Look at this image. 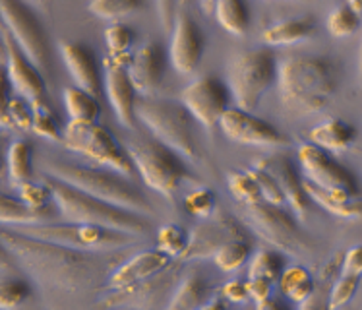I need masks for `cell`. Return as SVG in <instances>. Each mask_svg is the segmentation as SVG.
Instances as JSON below:
<instances>
[{
	"label": "cell",
	"mask_w": 362,
	"mask_h": 310,
	"mask_svg": "<svg viewBox=\"0 0 362 310\" xmlns=\"http://www.w3.org/2000/svg\"><path fill=\"white\" fill-rule=\"evenodd\" d=\"M258 167H262L264 171H267L272 177L275 178V183L279 185L281 193L285 194L287 198V204L293 207V212L296 215L304 217L306 212H308V194L304 190L303 183L298 180V175L295 173V167L288 157L285 155H269V157H264L256 163Z\"/></svg>",
	"instance_id": "cell-21"
},
{
	"label": "cell",
	"mask_w": 362,
	"mask_h": 310,
	"mask_svg": "<svg viewBox=\"0 0 362 310\" xmlns=\"http://www.w3.org/2000/svg\"><path fill=\"white\" fill-rule=\"evenodd\" d=\"M25 4H31V6L39 8V10H43V12H49L51 10V2L52 0H23Z\"/></svg>",
	"instance_id": "cell-52"
},
{
	"label": "cell",
	"mask_w": 362,
	"mask_h": 310,
	"mask_svg": "<svg viewBox=\"0 0 362 310\" xmlns=\"http://www.w3.org/2000/svg\"><path fill=\"white\" fill-rule=\"evenodd\" d=\"M229 88L235 101L244 111L256 109L259 99L274 86L277 78V60L272 49H254L240 52L230 60Z\"/></svg>",
	"instance_id": "cell-9"
},
{
	"label": "cell",
	"mask_w": 362,
	"mask_h": 310,
	"mask_svg": "<svg viewBox=\"0 0 362 310\" xmlns=\"http://www.w3.org/2000/svg\"><path fill=\"white\" fill-rule=\"evenodd\" d=\"M356 140L355 126L341 118H325L310 130V142L327 151H345Z\"/></svg>",
	"instance_id": "cell-26"
},
{
	"label": "cell",
	"mask_w": 362,
	"mask_h": 310,
	"mask_svg": "<svg viewBox=\"0 0 362 310\" xmlns=\"http://www.w3.org/2000/svg\"><path fill=\"white\" fill-rule=\"evenodd\" d=\"M31 105V113H33V132L45 138L49 142H62V130L54 113H52L51 105L47 103L45 99L33 101Z\"/></svg>",
	"instance_id": "cell-33"
},
{
	"label": "cell",
	"mask_w": 362,
	"mask_h": 310,
	"mask_svg": "<svg viewBox=\"0 0 362 310\" xmlns=\"http://www.w3.org/2000/svg\"><path fill=\"white\" fill-rule=\"evenodd\" d=\"M215 2H217V0H198V4H200V8L204 10V14H207V16L214 14Z\"/></svg>",
	"instance_id": "cell-53"
},
{
	"label": "cell",
	"mask_w": 362,
	"mask_h": 310,
	"mask_svg": "<svg viewBox=\"0 0 362 310\" xmlns=\"http://www.w3.org/2000/svg\"><path fill=\"white\" fill-rule=\"evenodd\" d=\"M298 163L303 167L304 178L314 185L337 190V193L358 194V183L339 161H335L327 149L316 144H300L298 146Z\"/></svg>",
	"instance_id": "cell-12"
},
{
	"label": "cell",
	"mask_w": 362,
	"mask_h": 310,
	"mask_svg": "<svg viewBox=\"0 0 362 310\" xmlns=\"http://www.w3.org/2000/svg\"><path fill=\"white\" fill-rule=\"evenodd\" d=\"M0 222L4 225H41V223H49V212L47 209H35V207L28 206L25 202H18V200L10 198V196H2L0 200Z\"/></svg>",
	"instance_id": "cell-27"
},
{
	"label": "cell",
	"mask_w": 362,
	"mask_h": 310,
	"mask_svg": "<svg viewBox=\"0 0 362 310\" xmlns=\"http://www.w3.org/2000/svg\"><path fill=\"white\" fill-rule=\"evenodd\" d=\"M227 303H229V301H227L221 293V299H211V301H207V303L202 304V309H225Z\"/></svg>",
	"instance_id": "cell-51"
},
{
	"label": "cell",
	"mask_w": 362,
	"mask_h": 310,
	"mask_svg": "<svg viewBox=\"0 0 362 310\" xmlns=\"http://www.w3.org/2000/svg\"><path fill=\"white\" fill-rule=\"evenodd\" d=\"M214 16L223 30L229 31L230 35H244L250 23V14L244 0H217L215 2Z\"/></svg>",
	"instance_id": "cell-29"
},
{
	"label": "cell",
	"mask_w": 362,
	"mask_h": 310,
	"mask_svg": "<svg viewBox=\"0 0 362 310\" xmlns=\"http://www.w3.org/2000/svg\"><path fill=\"white\" fill-rule=\"evenodd\" d=\"M227 185H229V190L233 193V196L243 204H258V202H262L259 186L250 171L230 173L227 177Z\"/></svg>",
	"instance_id": "cell-39"
},
{
	"label": "cell",
	"mask_w": 362,
	"mask_h": 310,
	"mask_svg": "<svg viewBox=\"0 0 362 310\" xmlns=\"http://www.w3.org/2000/svg\"><path fill=\"white\" fill-rule=\"evenodd\" d=\"M243 215L252 229L277 248L287 252H300L304 248V241L295 219L283 209V206H274L267 202L246 204Z\"/></svg>",
	"instance_id": "cell-11"
},
{
	"label": "cell",
	"mask_w": 362,
	"mask_h": 310,
	"mask_svg": "<svg viewBox=\"0 0 362 310\" xmlns=\"http://www.w3.org/2000/svg\"><path fill=\"white\" fill-rule=\"evenodd\" d=\"M47 177L62 180L93 198L103 200L107 204L122 207L134 214H153V207L144 198V194L136 190L130 183H126L124 175L117 171L88 169L72 163H51L47 165Z\"/></svg>",
	"instance_id": "cell-4"
},
{
	"label": "cell",
	"mask_w": 362,
	"mask_h": 310,
	"mask_svg": "<svg viewBox=\"0 0 362 310\" xmlns=\"http://www.w3.org/2000/svg\"><path fill=\"white\" fill-rule=\"evenodd\" d=\"M204 54V38L188 12H178L173 22L170 62L180 74H192Z\"/></svg>",
	"instance_id": "cell-18"
},
{
	"label": "cell",
	"mask_w": 362,
	"mask_h": 310,
	"mask_svg": "<svg viewBox=\"0 0 362 310\" xmlns=\"http://www.w3.org/2000/svg\"><path fill=\"white\" fill-rule=\"evenodd\" d=\"M159 20L165 30H170V18H173V0H156Z\"/></svg>",
	"instance_id": "cell-50"
},
{
	"label": "cell",
	"mask_w": 362,
	"mask_h": 310,
	"mask_svg": "<svg viewBox=\"0 0 362 310\" xmlns=\"http://www.w3.org/2000/svg\"><path fill=\"white\" fill-rule=\"evenodd\" d=\"M8 173L14 185L31 180L33 175V149L28 142L18 140L10 144L8 149Z\"/></svg>",
	"instance_id": "cell-32"
},
{
	"label": "cell",
	"mask_w": 362,
	"mask_h": 310,
	"mask_svg": "<svg viewBox=\"0 0 362 310\" xmlns=\"http://www.w3.org/2000/svg\"><path fill=\"white\" fill-rule=\"evenodd\" d=\"M0 12H2V22L16 43L20 45L28 59L35 67L45 72L47 60H49V49H47V38H45L43 28L33 16L28 4L23 0H0Z\"/></svg>",
	"instance_id": "cell-10"
},
{
	"label": "cell",
	"mask_w": 362,
	"mask_h": 310,
	"mask_svg": "<svg viewBox=\"0 0 362 310\" xmlns=\"http://www.w3.org/2000/svg\"><path fill=\"white\" fill-rule=\"evenodd\" d=\"M279 287H281L283 295H287L291 301H295L298 304L308 301L316 291L310 272L303 266L283 268L281 277H279Z\"/></svg>",
	"instance_id": "cell-28"
},
{
	"label": "cell",
	"mask_w": 362,
	"mask_h": 310,
	"mask_svg": "<svg viewBox=\"0 0 362 310\" xmlns=\"http://www.w3.org/2000/svg\"><path fill=\"white\" fill-rule=\"evenodd\" d=\"M358 285H361V275L341 272L335 277V283H333L332 291H329V303H327V306L329 309L345 306L355 297V293L358 291Z\"/></svg>",
	"instance_id": "cell-43"
},
{
	"label": "cell",
	"mask_w": 362,
	"mask_h": 310,
	"mask_svg": "<svg viewBox=\"0 0 362 310\" xmlns=\"http://www.w3.org/2000/svg\"><path fill=\"white\" fill-rule=\"evenodd\" d=\"M250 173L256 178V183L259 186V194H262V202H267V204H274V206H285L287 204V198L285 194L281 193L279 185L275 183V178L264 171L258 165H254L250 169Z\"/></svg>",
	"instance_id": "cell-45"
},
{
	"label": "cell",
	"mask_w": 362,
	"mask_h": 310,
	"mask_svg": "<svg viewBox=\"0 0 362 310\" xmlns=\"http://www.w3.org/2000/svg\"><path fill=\"white\" fill-rule=\"evenodd\" d=\"M105 43H107V49H109V57H115V59H132L134 33L124 23H111L105 30Z\"/></svg>",
	"instance_id": "cell-36"
},
{
	"label": "cell",
	"mask_w": 362,
	"mask_h": 310,
	"mask_svg": "<svg viewBox=\"0 0 362 310\" xmlns=\"http://www.w3.org/2000/svg\"><path fill=\"white\" fill-rule=\"evenodd\" d=\"M258 304V309H277V306H279V304L275 303L274 301V297H267V299H264V301H259V303H256Z\"/></svg>",
	"instance_id": "cell-54"
},
{
	"label": "cell",
	"mask_w": 362,
	"mask_h": 310,
	"mask_svg": "<svg viewBox=\"0 0 362 310\" xmlns=\"http://www.w3.org/2000/svg\"><path fill=\"white\" fill-rule=\"evenodd\" d=\"M136 117L148 126L156 140L175 149L180 157L192 161L198 159V146L192 134L194 117L185 105L167 99L141 97L136 101Z\"/></svg>",
	"instance_id": "cell-5"
},
{
	"label": "cell",
	"mask_w": 362,
	"mask_h": 310,
	"mask_svg": "<svg viewBox=\"0 0 362 310\" xmlns=\"http://www.w3.org/2000/svg\"><path fill=\"white\" fill-rule=\"evenodd\" d=\"M64 105H66L70 120L97 122V118L101 115V105L97 101V96L78 88V86L64 89Z\"/></svg>",
	"instance_id": "cell-30"
},
{
	"label": "cell",
	"mask_w": 362,
	"mask_h": 310,
	"mask_svg": "<svg viewBox=\"0 0 362 310\" xmlns=\"http://www.w3.org/2000/svg\"><path fill=\"white\" fill-rule=\"evenodd\" d=\"M126 151L140 173L141 180L151 190L165 198L175 196L180 183L186 178L185 163L180 161L175 149L159 140H136L126 146Z\"/></svg>",
	"instance_id": "cell-8"
},
{
	"label": "cell",
	"mask_w": 362,
	"mask_h": 310,
	"mask_svg": "<svg viewBox=\"0 0 362 310\" xmlns=\"http://www.w3.org/2000/svg\"><path fill=\"white\" fill-rule=\"evenodd\" d=\"M279 93L283 103L303 113H318L337 89L332 60L322 57H295L279 68Z\"/></svg>",
	"instance_id": "cell-2"
},
{
	"label": "cell",
	"mask_w": 362,
	"mask_h": 310,
	"mask_svg": "<svg viewBox=\"0 0 362 310\" xmlns=\"http://www.w3.org/2000/svg\"><path fill=\"white\" fill-rule=\"evenodd\" d=\"M316 22L310 16L303 18H291L269 25L262 31V41L269 47H283V45H295L306 41L316 35Z\"/></svg>",
	"instance_id": "cell-25"
},
{
	"label": "cell",
	"mask_w": 362,
	"mask_h": 310,
	"mask_svg": "<svg viewBox=\"0 0 362 310\" xmlns=\"http://www.w3.org/2000/svg\"><path fill=\"white\" fill-rule=\"evenodd\" d=\"M185 206L188 214L198 217V219H207L215 214V194L209 188H196L192 193L186 194Z\"/></svg>",
	"instance_id": "cell-44"
},
{
	"label": "cell",
	"mask_w": 362,
	"mask_h": 310,
	"mask_svg": "<svg viewBox=\"0 0 362 310\" xmlns=\"http://www.w3.org/2000/svg\"><path fill=\"white\" fill-rule=\"evenodd\" d=\"M283 260L277 252L262 251L258 252L248 268V280H267L275 283L281 277Z\"/></svg>",
	"instance_id": "cell-37"
},
{
	"label": "cell",
	"mask_w": 362,
	"mask_h": 310,
	"mask_svg": "<svg viewBox=\"0 0 362 310\" xmlns=\"http://www.w3.org/2000/svg\"><path fill=\"white\" fill-rule=\"evenodd\" d=\"M170 260L173 258L159 248L140 252V254H136L112 270L111 275H109V285H111V289H122L151 280V277L165 272L167 268H170Z\"/></svg>",
	"instance_id": "cell-19"
},
{
	"label": "cell",
	"mask_w": 362,
	"mask_h": 310,
	"mask_svg": "<svg viewBox=\"0 0 362 310\" xmlns=\"http://www.w3.org/2000/svg\"><path fill=\"white\" fill-rule=\"evenodd\" d=\"M188 235L178 225H163L157 231V248L170 258H180L186 251Z\"/></svg>",
	"instance_id": "cell-41"
},
{
	"label": "cell",
	"mask_w": 362,
	"mask_h": 310,
	"mask_svg": "<svg viewBox=\"0 0 362 310\" xmlns=\"http://www.w3.org/2000/svg\"><path fill=\"white\" fill-rule=\"evenodd\" d=\"M173 280H175V272H170V268H167L165 272L148 281H141L130 287L112 289L111 295L105 297L101 304L105 306H130V304L132 306H151L157 303V299L167 295Z\"/></svg>",
	"instance_id": "cell-23"
},
{
	"label": "cell",
	"mask_w": 362,
	"mask_h": 310,
	"mask_svg": "<svg viewBox=\"0 0 362 310\" xmlns=\"http://www.w3.org/2000/svg\"><path fill=\"white\" fill-rule=\"evenodd\" d=\"M341 272L362 275V244L353 246V248L343 256V270H341Z\"/></svg>",
	"instance_id": "cell-48"
},
{
	"label": "cell",
	"mask_w": 362,
	"mask_h": 310,
	"mask_svg": "<svg viewBox=\"0 0 362 310\" xmlns=\"http://www.w3.org/2000/svg\"><path fill=\"white\" fill-rule=\"evenodd\" d=\"M2 246L41 285L64 293L89 291L97 287L103 275H109L107 264H111V258L101 256V252L78 251L14 229L2 231Z\"/></svg>",
	"instance_id": "cell-1"
},
{
	"label": "cell",
	"mask_w": 362,
	"mask_h": 310,
	"mask_svg": "<svg viewBox=\"0 0 362 310\" xmlns=\"http://www.w3.org/2000/svg\"><path fill=\"white\" fill-rule=\"evenodd\" d=\"M18 186V193H20V200L25 202L28 206L35 207V209H47V204L52 200L51 186L47 185H35L31 180L20 183Z\"/></svg>",
	"instance_id": "cell-46"
},
{
	"label": "cell",
	"mask_w": 362,
	"mask_h": 310,
	"mask_svg": "<svg viewBox=\"0 0 362 310\" xmlns=\"http://www.w3.org/2000/svg\"><path fill=\"white\" fill-rule=\"evenodd\" d=\"M219 128L229 140L244 144V146H262V148L288 146V140L277 128L240 107L227 109L223 113Z\"/></svg>",
	"instance_id": "cell-14"
},
{
	"label": "cell",
	"mask_w": 362,
	"mask_h": 310,
	"mask_svg": "<svg viewBox=\"0 0 362 310\" xmlns=\"http://www.w3.org/2000/svg\"><path fill=\"white\" fill-rule=\"evenodd\" d=\"M204 297H206V285H204V281H202L200 275L190 273L178 285L175 295H173V299H170L167 306L170 310L200 309L202 304H204Z\"/></svg>",
	"instance_id": "cell-31"
},
{
	"label": "cell",
	"mask_w": 362,
	"mask_h": 310,
	"mask_svg": "<svg viewBox=\"0 0 362 310\" xmlns=\"http://www.w3.org/2000/svg\"><path fill=\"white\" fill-rule=\"evenodd\" d=\"M62 144L64 148L88 157L97 165H101L105 169L117 171L126 178L134 177L132 159L126 149L119 146V142L115 140L105 126L97 122H80V120H70L62 132Z\"/></svg>",
	"instance_id": "cell-7"
},
{
	"label": "cell",
	"mask_w": 362,
	"mask_h": 310,
	"mask_svg": "<svg viewBox=\"0 0 362 310\" xmlns=\"http://www.w3.org/2000/svg\"><path fill=\"white\" fill-rule=\"evenodd\" d=\"M128 62L130 59H115L109 57L103 60V89L107 99L111 103L112 111L119 118V122L126 128L136 126V88L128 76Z\"/></svg>",
	"instance_id": "cell-15"
},
{
	"label": "cell",
	"mask_w": 362,
	"mask_h": 310,
	"mask_svg": "<svg viewBox=\"0 0 362 310\" xmlns=\"http://www.w3.org/2000/svg\"><path fill=\"white\" fill-rule=\"evenodd\" d=\"M347 4L355 10L356 14L362 16V0H347Z\"/></svg>",
	"instance_id": "cell-55"
},
{
	"label": "cell",
	"mask_w": 362,
	"mask_h": 310,
	"mask_svg": "<svg viewBox=\"0 0 362 310\" xmlns=\"http://www.w3.org/2000/svg\"><path fill=\"white\" fill-rule=\"evenodd\" d=\"M235 239H244V233L238 229L237 223L230 222L225 215H211L207 219H202L200 225L194 227L180 260L186 262V260L209 258L223 244L230 243Z\"/></svg>",
	"instance_id": "cell-17"
},
{
	"label": "cell",
	"mask_w": 362,
	"mask_h": 310,
	"mask_svg": "<svg viewBox=\"0 0 362 310\" xmlns=\"http://www.w3.org/2000/svg\"><path fill=\"white\" fill-rule=\"evenodd\" d=\"M128 76L132 80L134 88L141 96H149L159 88L165 72V57L159 43L148 41L132 52V59L128 62Z\"/></svg>",
	"instance_id": "cell-20"
},
{
	"label": "cell",
	"mask_w": 362,
	"mask_h": 310,
	"mask_svg": "<svg viewBox=\"0 0 362 310\" xmlns=\"http://www.w3.org/2000/svg\"><path fill=\"white\" fill-rule=\"evenodd\" d=\"M59 47L76 86L97 96L103 88V76L97 67L95 54L89 51L86 45L72 43V41H62Z\"/></svg>",
	"instance_id": "cell-22"
},
{
	"label": "cell",
	"mask_w": 362,
	"mask_h": 310,
	"mask_svg": "<svg viewBox=\"0 0 362 310\" xmlns=\"http://www.w3.org/2000/svg\"><path fill=\"white\" fill-rule=\"evenodd\" d=\"M2 41H4V54H6V78L12 84V89L22 93L30 103L45 99L47 88L41 70H39L28 54L16 43L12 33L4 28L2 30Z\"/></svg>",
	"instance_id": "cell-16"
},
{
	"label": "cell",
	"mask_w": 362,
	"mask_h": 310,
	"mask_svg": "<svg viewBox=\"0 0 362 310\" xmlns=\"http://www.w3.org/2000/svg\"><path fill=\"white\" fill-rule=\"evenodd\" d=\"M2 126L16 130H31L33 128V113L31 105L23 103L18 97H10L2 103Z\"/></svg>",
	"instance_id": "cell-40"
},
{
	"label": "cell",
	"mask_w": 362,
	"mask_h": 310,
	"mask_svg": "<svg viewBox=\"0 0 362 310\" xmlns=\"http://www.w3.org/2000/svg\"><path fill=\"white\" fill-rule=\"evenodd\" d=\"M248 256H250V244L246 243V239H235L230 243L223 244L211 258L215 266L223 272H237L238 268L246 264Z\"/></svg>",
	"instance_id": "cell-34"
},
{
	"label": "cell",
	"mask_w": 362,
	"mask_h": 310,
	"mask_svg": "<svg viewBox=\"0 0 362 310\" xmlns=\"http://www.w3.org/2000/svg\"><path fill=\"white\" fill-rule=\"evenodd\" d=\"M223 297L229 301V303H243L250 297V291H248V281L243 280H230L223 285Z\"/></svg>",
	"instance_id": "cell-47"
},
{
	"label": "cell",
	"mask_w": 362,
	"mask_h": 310,
	"mask_svg": "<svg viewBox=\"0 0 362 310\" xmlns=\"http://www.w3.org/2000/svg\"><path fill=\"white\" fill-rule=\"evenodd\" d=\"M272 281L267 280H248V291H250V297L259 303L267 297H272Z\"/></svg>",
	"instance_id": "cell-49"
},
{
	"label": "cell",
	"mask_w": 362,
	"mask_h": 310,
	"mask_svg": "<svg viewBox=\"0 0 362 310\" xmlns=\"http://www.w3.org/2000/svg\"><path fill=\"white\" fill-rule=\"evenodd\" d=\"M180 103L202 126L214 128L215 125H219L223 113L229 109V96L217 78L202 76L180 91Z\"/></svg>",
	"instance_id": "cell-13"
},
{
	"label": "cell",
	"mask_w": 362,
	"mask_h": 310,
	"mask_svg": "<svg viewBox=\"0 0 362 310\" xmlns=\"http://www.w3.org/2000/svg\"><path fill=\"white\" fill-rule=\"evenodd\" d=\"M361 18L362 16L356 14L349 4L347 6L333 8L329 16H327V31L337 39L351 38L361 28Z\"/></svg>",
	"instance_id": "cell-35"
},
{
	"label": "cell",
	"mask_w": 362,
	"mask_h": 310,
	"mask_svg": "<svg viewBox=\"0 0 362 310\" xmlns=\"http://www.w3.org/2000/svg\"><path fill=\"white\" fill-rule=\"evenodd\" d=\"M22 235L41 239V241H51V243L64 244L70 248L89 252H111L120 251L124 246L134 244L136 236L124 231L109 229L101 225H91V223H41V225H18L12 227Z\"/></svg>",
	"instance_id": "cell-6"
},
{
	"label": "cell",
	"mask_w": 362,
	"mask_h": 310,
	"mask_svg": "<svg viewBox=\"0 0 362 310\" xmlns=\"http://www.w3.org/2000/svg\"><path fill=\"white\" fill-rule=\"evenodd\" d=\"M303 186L308 198L316 202L325 212L343 217V219H362V198L358 194L337 193V190H327L322 186L314 185L310 180H303Z\"/></svg>",
	"instance_id": "cell-24"
},
{
	"label": "cell",
	"mask_w": 362,
	"mask_h": 310,
	"mask_svg": "<svg viewBox=\"0 0 362 310\" xmlns=\"http://www.w3.org/2000/svg\"><path fill=\"white\" fill-rule=\"evenodd\" d=\"M298 2H304V0H298Z\"/></svg>",
	"instance_id": "cell-57"
},
{
	"label": "cell",
	"mask_w": 362,
	"mask_h": 310,
	"mask_svg": "<svg viewBox=\"0 0 362 310\" xmlns=\"http://www.w3.org/2000/svg\"><path fill=\"white\" fill-rule=\"evenodd\" d=\"M141 4V0H91L88 10L101 20H119L138 12Z\"/></svg>",
	"instance_id": "cell-38"
},
{
	"label": "cell",
	"mask_w": 362,
	"mask_h": 310,
	"mask_svg": "<svg viewBox=\"0 0 362 310\" xmlns=\"http://www.w3.org/2000/svg\"><path fill=\"white\" fill-rule=\"evenodd\" d=\"M47 185L51 186L52 202L59 209L62 222L91 223V225H101V227H109V229L124 231L134 236L149 233L148 222L144 219L146 215L134 214L122 207L107 204L103 200L93 198L74 186L52 177H47Z\"/></svg>",
	"instance_id": "cell-3"
},
{
	"label": "cell",
	"mask_w": 362,
	"mask_h": 310,
	"mask_svg": "<svg viewBox=\"0 0 362 310\" xmlns=\"http://www.w3.org/2000/svg\"><path fill=\"white\" fill-rule=\"evenodd\" d=\"M358 74L362 78V39H361V49H358Z\"/></svg>",
	"instance_id": "cell-56"
},
{
	"label": "cell",
	"mask_w": 362,
	"mask_h": 310,
	"mask_svg": "<svg viewBox=\"0 0 362 310\" xmlns=\"http://www.w3.org/2000/svg\"><path fill=\"white\" fill-rule=\"evenodd\" d=\"M31 295L30 285L23 280L16 277H2L0 281V309H16L22 306Z\"/></svg>",
	"instance_id": "cell-42"
}]
</instances>
